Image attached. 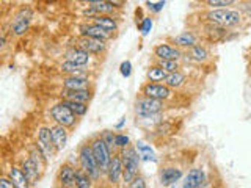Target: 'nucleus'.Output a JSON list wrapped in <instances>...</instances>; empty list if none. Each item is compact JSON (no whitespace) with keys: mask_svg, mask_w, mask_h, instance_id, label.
I'll return each instance as SVG.
<instances>
[{"mask_svg":"<svg viewBox=\"0 0 251 188\" xmlns=\"http://www.w3.org/2000/svg\"><path fill=\"white\" fill-rule=\"evenodd\" d=\"M185 82V75L180 72V70H177V72H171L167 75V78L163 80V85L168 86V88H179V86H182Z\"/></svg>","mask_w":251,"mask_h":188,"instance_id":"nucleus-28","label":"nucleus"},{"mask_svg":"<svg viewBox=\"0 0 251 188\" xmlns=\"http://www.w3.org/2000/svg\"><path fill=\"white\" fill-rule=\"evenodd\" d=\"M204 5H207L212 10H223L226 6H231L234 5L235 2L234 0H204L202 2Z\"/></svg>","mask_w":251,"mask_h":188,"instance_id":"nucleus-34","label":"nucleus"},{"mask_svg":"<svg viewBox=\"0 0 251 188\" xmlns=\"http://www.w3.org/2000/svg\"><path fill=\"white\" fill-rule=\"evenodd\" d=\"M60 96L63 97V100H73V102H80V104H88L93 94L90 90H78V91L63 90Z\"/></svg>","mask_w":251,"mask_h":188,"instance_id":"nucleus-19","label":"nucleus"},{"mask_svg":"<svg viewBox=\"0 0 251 188\" xmlns=\"http://www.w3.org/2000/svg\"><path fill=\"white\" fill-rule=\"evenodd\" d=\"M243 6H242V11H245L250 18H251V3H242Z\"/></svg>","mask_w":251,"mask_h":188,"instance_id":"nucleus-42","label":"nucleus"},{"mask_svg":"<svg viewBox=\"0 0 251 188\" xmlns=\"http://www.w3.org/2000/svg\"><path fill=\"white\" fill-rule=\"evenodd\" d=\"M127 146H130L129 137L126 133H116V147L120 149H126Z\"/></svg>","mask_w":251,"mask_h":188,"instance_id":"nucleus-37","label":"nucleus"},{"mask_svg":"<svg viewBox=\"0 0 251 188\" xmlns=\"http://www.w3.org/2000/svg\"><path fill=\"white\" fill-rule=\"evenodd\" d=\"M80 35L85 36V38H94V39H100V41H107L110 38V35L107 31H104L100 27H98L96 24H83L80 25Z\"/></svg>","mask_w":251,"mask_h":188,"instance_id":"nucleus-17","label":"nucleus"},{"mask_svg":"<svg viewBox=\"0 0 251 188\" xmlns=\"http://www.w3.org/2000/svg\"><path fill=\"white\" fill-rule=\"evenodd\" d=\"M94 180L86 174L85 171L80 168H77V174H75V188H93Z\"/></svg>","mask_w":251,"mask_h":188,"instance_id":"nucleus-31","label":"nucleus"},{"mask_svg":"<svg viewBox=\"0 0 251 188\" xmlns=\"http://www.w3.org/2000/svg\"><path fill=\"white\" fill-rule=\"evenodd\" d=\"M157 66H160L163 70H167L168 74L177 72V70H179V63L177 61H171V60H157Z\"/></svg>","mask_w":251,"mask_h":188,"instance_id":"nucleus-35","label":"nucleus"},{"mask_svg":"<svg viewBox=\"0 0 251 188\" xmlns=\"http://www.w3.org/2000/svg\"><path fill=\"white\" fill-rule=\"evenodd\" d=\"M171 41L180 49H192L193 46H196V35L193 31H182L180 35L173 38Z\"/></svg>","mask_w":251,"mask_h":188,"instance_id":"nucleus-22","label":"nucleus"},{"mask_svg":"<svg viewBox=\"0 0 251 188\" xmlns=\"http://www.w3.org/2000/svg\"><path fill=\"white\" fill-rule=\"evenodd\" d=\"M77 159H78V168L82 171H85L86 174H88L94 182L99 179L100 176V168L94 159L93 155V151H91V146L90 143H83L78 147V152H77Z\"/></svg>","mask_w":251,"mask_h":188,"instance_id":"nucleus-3","label":"nucleus"},{"mask_svg":"<svg viewBox=\"0 0 251 188\" xmlns=\"http://www.w3.org/2000/svg\"><path fill=\"white\" fill-rule=\"evenodd\" d=\"M162 108H163L162 100L146 97V96H143V94H141L140 97H137V100H135V113L141 118L157 115Z\"/></svg>","mask_w":251,"mask_h":188,"instance_id":"nucleus-6","label":"nucleus"},{"mask_svg":"<svg viewBox=\"0 0 251 188\" xmlns=\"http://www.w3.org/2000/svg\"><path fill=\"white\" fill-rule=\"evenodd\" d=\"M49 129L52 133V140H53L55 147H57V151H61V149L65 147L68 143V129L63 127V125H60V124H53Z\"/></svg>","mask_w":251,"mask_h":188,"instance_id":"nucleus-18","label":"nucleus"},{"mask_svg":"<svg viewBox=\"0 0 251 188\" xmlns=\"http://www.w3.org/2000/svg\"><path fill=\"white\" fill-rule=\"evenodd\" d=\"M21 169L24 171V174L27 176V179L30 180V184H31V185H33V184L36 182V180L39 179V172H41V171H39V168L36 166L35 162L31 160L30 157H28V159H25V160L22 162V164H21Z\"/></svg>","mask_w":251,"mask_h":188,"instance_id":"nucleus-23","label":"nucleus"},{"mask_svg":"<svg viewBox=\"0 0 251 188\" xmlns=\"http://www.w3.org/2000/svg\"><path fill=\"white\" fill-rule=\"evenodd\" d=\"M121 160H123V168H124V174L123 179L126 184H132L133 180L138 177V166H140V155L137 152L135 146H127L126 149L120 151Z\"/></svg>","mask_w":251,"mask_h":188,"instance_id":"nucleus-2","label":"nucleus"},{"mask_svg":"<svg viewBox=\"0 0 251 188\" xmlns=\"http://www.w3.org/2000/svg\"><path fill=\"white\" fill-rule=\"evenodd\" d=\"M167 75H168L167 70H163L160 66H157V65H152L151 68L148 69V72H146L148 80H149V82H152V83L163 82L165 78H167Z\"/></svg>","mask_w":251,"mask_h":188,"instance_id":"nucleus-27","label":"nucleus"},{"mask_svg":"<svg viewBox=\"0 0 251 188\" xmlns=\"http://www.w3.org/2000/svg\"><path fill=\"white\" fill-rule=\"evenodd\" d=\"M148 8L151 10L152 13H159L163 10V6H165V2H146Z\"/></svg>","mask_w":251,"mask_h":188,"instance_id":"nucleus-38","label":"nucleus"},{"mask_svg":"<svg viewBox=\"0 0 251 188\" xmlns=\"http://www.w3.org/2000/svg\"><path fill=\"white\" fill-rule=\"evenodd\" d=\"M204 21L210 25H217L222 28L235 27L242 22V13L229 10V8H223V10H209L202 14Z\"/></svg>","mask_w":251,"mask_h":188,"instance_id":"nucleus-1","label":"nucleus"},{"mask_svg":"<svg viewBox=\"0 0 251 188\" xmlns=\"http://www.w3.org/2000/svg\"><path fill=\"white\" fill-rule=\"evenodd\" d=\"M90 80L85 77H65L63 78V88L71 90V91H78V90H88Z\"/></svg>","mask_w":251,"mask_h":188,"instance_id":"nucleus-20","label":"nucleus"},{"mask_svg":"<svg viewBox=\"0 0 251 188\" xmlns=\"http://www.w3.org/2000/svg\"><path fill=\"white\" fill-rule=\"evenodd\" d=\"M141 94L146 97H151L155 100H165L171 97V90L168 86H165L163 83H152V82H148L141 86Z\"/></svg>","mask_w":251,"mask_h":188,"instance_id":"nucleus-8","label":"nucleus"},{"mask_svg":"<svg viewBox=\"0 0 251 188\" xmlns=\"http://www.w3.org/2000/svg\"><path fill=\"white\" fill-rule=\"evenodd\" d=\"M0 188H16V185L11 182L10 179L6 177V174L3 172L2 174V177H0Z\"/></svg>","mask_w":251,"mask_h":188,"instance_id":"nucleus-39","label":"nucleus"},{"mask_svg":"<svg viewBox=\"0 0 251 188\" xmlns=\"http://www.w3.org/2000/svg\"><path fill=\"white\" fill-rule=\"evenodd\" d=\"M75 174L77 168L69 162L63 163L57 172V187L58 188H75Z\"/></svg>","mask_w":251,"mask_h":188,"instance_id":"nucleus-7","label":"nucleus"},{"mask_svg":"<svg viewBox=\"0 0 251 188\" xmlns=\"http://www.w3.org/2000/svg\"><path fill=\"white\" fill-rule=\"evenodd\" d=\"M5 174L16 185V188H30L31 187L30 180L27 179V176L24 174V171L19 166H14L13 164V166H10L6 169Z\"/></svg>","mask_w":251,"mask_h":188,"instance_id":"nucleus-16","label":"nucleus"},{"mask_svg":"<svg viewBox=\"0 0 251 188\" xmlns=\"http://www.w3.org/2000/svg\"><path fill=\"white\" fill-rule=\"evenodd\" d=\"M71 112H73L75 116H83L88 112V105L86 104H80V102H73V100H61Z\"/></svg>","mask_w":251,"mask_h":188,"instance_id":"nucleus-33","label":"nucleus"},{"mask_svg":"<svg viewBox=\"0 0 251 188\" xmlns=\"http://www.w3.org/2000/svg\"><path fill=\"white\" fill-rule=\"evenodd\" d=\"M91 19H93V24H96L98 27L107 31L108 35L112 33V31H116L118 28V24L112 16H96V18H91Z\"/></svg>","mask_w":251,"mask_h":188,"instance_id":"nucleus-24","label":"nucleus"},{"mask_svg":"<svg viewBox=\"0 0 251 188\" xmlns=\"http://www.w3.org/2000/svg\"><path fill=\"white\" fill-rule=\"evenodd\" d=\"M100 138L104 140V143L108 146V149L112 151V154H116V133L113 130H102L100 133Z\"/></svg>","mask_w":251,"mask_h":188,"instance_id":"nucleus-32","label":"nucleus"},{"mask_svg":"<svg viewBox=\"0 0 251 188\" xmlns=\"http://www.w3.org/2000/svg\"><path fill=\"white\" fill-rule=\"evenodd\" d=\"M121 74L124 75V77H129L130 75V72H132V66H130V61H123L121 63Z\"/></svg>","mask_w":251,"mask_h":188,"instance_id":"nucleus-40","label":"nucleus"},{"mask_svg":"<svg viewBox=\"0 0 251 188\" xmlns=\"http://www.w3.org/2000/svg\"><path fill=\"white\" fill-rule=\"evenodd\" d=\"M31 21V11L28 8H22L18 13H16L14 19L11 22V33L16 36H21L27 31L28 25Z\"/></svg>","mask_w":251,"mask_h":188,"instance_id":"nucleus-9","label":"nucleus"},{"mask_svg":"<svg viewBox=\"0 0 251 188\" xmlns=\"http://www.w3.org/2000/svg\"><path fill=\"white\" fill-rule=\"evenodd\" d=\"M187 55H190V58L196 63H204L206 60H209V52L206 47L201 44H196L192 49H188Z\"/></svg>","mask_w":251,"mask_h":188,"instance_id":"nucleus-26","label":"nucleus"},{"mask_svg":"<svg viewBox=\"0 0 251 188\" xmlns=\"http://www.w3.org/2000/svg\"><path fill=\"white\" fill-rule=\"evenodd\" d=\"M204 184H206V172L201 168H192L184 177L182 188H202Z\"/></svg>","mask_w":251,"mask_h":188,"instance_id":"nucleus-14","label":"nucleus"},{"mask_svg":"<svg viewBox=\"0 0 251 188\" xmlns=\"http://www.w3.org/2000/svg\"><path fill=\"white\" fill-rule=\"evenodd\" d=\"M38 146L41 147V151L46 154L47 159L55 155L57 152V147L53 144V140H52V133L49 127H41L38 130Z\"/></svg>","mask_w":251,"mask_h":188,"instance_id":"nucleus-10","label":"nucleus"},{"mask_svg":"<svg viewBox=\"0 0 251 188\" xmlns=\"http://www.w3.org/2000/svg\"><path fill=\"white\" fill-rule=\"evenodd\" d=\"M66 61H71L78 66H86L90 63V53L83 52L78 47H73V49L66 52Z\"/></svg>","mask_w":251,"mask_h":188,"instance_id":"nucleus-21","label":"nucleus"},{"mask_svg":"<svg viewBox=\"0 0 251 188\" xmlns=\"http://www.w3.org/2000/svg\"><path fill=\"white\" fill-rule=\"evenodd\" d=\"M28 157L31 160L35 162V164L39 168V171H44V168H46V164H47V157H46V154L41 151V147H39L38 144L36 146H33L30 149V154H28Z\"/></svg>","mask_w":251,"mask_h":188,"instance_id":"nucleus-25","label":"nucleus"},{"mask_svg":"<svg viewBox=\"0 0 251 188\" xmlns=\"http://www.w3.org/2000/svg\"><path fill=\"white\" fill-rule=\"evenodd\" d=\"M152 53L157 60H171V61H177L182 57V52H180L177 47H173L170 44H157Z\"/></svg>","mask_w":251,"mask_h":188,"instance_id":"nucleus-12","label":"nucleus"},{"mask_svg":"<svg viewBox=\"0 0 251 188\" xmlns=\"http://www.w3.org/2000/svg\"><path fill=\"white\" fill-rule=\"evenodd\" d=\"M138 28L141 31V35H148L149 31H151V28H152V19L151 18H143V21L138 24Z\"/></svg>","mask_w":251,"mask_h":188,"instance_id":"nucleus-36","label":"nucleus"},{"mask_svg":"<svg viewBox=\"0 0 251 188\" xmlns=\"http://www.w3.org/2000/svg\"><path fill=\"white\" fill-rule=\"evenodd\" d=\"M135 149H137V152L140 155V159L141 160H155V155H154V151L151 149V146L143 143V141H138V143L135 144Z\"/></svg>","mask_w":251,"mask_h":188,"instance_id":"nucleus-30","label":"nucleus"},{"mask_svg":"<svg viewBox=\"0 0 251 188\" xmlns=\"http://www.w3.org/2000/svg\"><path fill=\"white\" fill-rule=\"evenodd\" d=\"M130 188H146V184H145V179L138 176L133 182L130 184Z\"/></svg>","mask_w":251,"mask_h":188,"instance_id":"nucleus-41","label":"nucleus"},{"mask_svg":"<svg viewBox=\"0 0 251 188\" xmlns=\"http://www.w3.org/2000/svg\"><path fill=\"white\" fill-rule=\"evenodd\" d=\"M77 47L86 53H102V52H105L107 44H105V41H100V39L80 36L77 41Z\"/></svg>","mask_w":251,"mask_h":188,"instance_id":"nucleus-11","label":"nucleus"},{"mask_svg":"<svg viewBox=\"0 0 251 188\" xmlns=\"http://www.w3.org/2000/svg\"><path fill=\"white\" fill-rule=\"evenodd\" d=\"M123 174H124L123 160H121L120 152H116V154H113L112 163H110V166H108L107 179H108V182L112 185H118V184H120V180L123 179Z\"/></svg>","mask_w":251,"mask_h":188,"instance_id":"nucleus-13","label":"nucleus"},{"mask_svg":"<svg viewBox=\"0 0 251 188\" xmlns=\"http://www.w3.org/2000/svg\"><path fill=\"white\" fill-rule=\"evenodd\" d=\"M50 116H52V119L55 121V124H60L63 125V127H66V129H71V127H74L75 122H77V118L71 110L63 104V102H60V104L57 105H53L50 108Z\"/></svg>","mask_w":251,"mask_h":188,"instance_id":"nucleus-5","label":"nucleus"},{"mask_svg":"<svg viewBox=\"0 0 251 188\" xmlns=\"http://www.w3.org/2000/svg\"><path fill=\"white\" fill-rule=\"evenodd\" d=\"M88 143L91 146V151H93L94 159H96L99 168H100V172H102V174H107L108 166H110V163H112V159H113L112 151H110L108 146L104 143V140L100 138V135L93 137L88 141Z\"/></svg>","mask_w":251,"mask_h":188,"instance_id":"nucleus-4","label":"nucleus"},{"mask_svg":"<svg viewBox=\"0 0 251 188\" xmlns=\"http://www.w3.org/2000/svg\"><path fill=\"white\" fill-rule=\"evenodd\" d=\"M180 177H182V169L176 166H165L159 172V180L163 187H170L173 184H176Z\"/></svg>","mask_w":251,"mask_h":188,"instance_id":"nucleus-15","label":"nucleus"},{"mask_svg":"<svg viewBox=\"0 0 251 188\" xmlns=\"http://www.w3.org/2000/svg\"><path fill=\"white\" fill-rule=\"evenodd\" d=\"M61 70L65 74H68V77H80L85 70V66H78V65H74V63L71 61H65L61 63Z\"/></svg>","mask_w":251,"mask_h":188,"instance_id":"nucleus-29","label":"nucleus"}]
</instances>
